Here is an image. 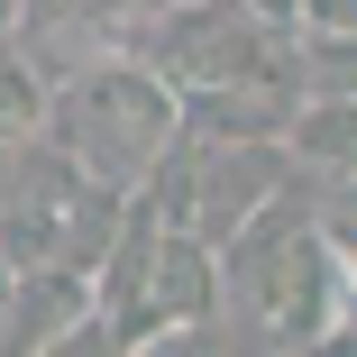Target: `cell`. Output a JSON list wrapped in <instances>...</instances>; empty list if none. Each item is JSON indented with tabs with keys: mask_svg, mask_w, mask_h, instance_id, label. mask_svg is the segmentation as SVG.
<instances>
[{
	"mask_svg": "<svg viewBox=\"0 0 357 357\" xmlns=\"http://www.w3.org/2000/svg\"><path fill=\"white\" fill-rule=\"evenodd\" d=\"M303 28H357V0H303Z\"/></svg>",
	"mask_w": 357,
	"mask_h": 357,
	"instance_id": "8fae6325",
	"label": "cell"
},
{
	"mask_svg": "<svg viewBox=\"0 0 357 357\" xmlns=\"http://www.w3.org/2000/svg\"><path fill=\"white\" fill-rule=\"evenodd\" d=\"M46 101H55V74H46L19 37H0V147L46 137Z\"/></svg>",
	"mask_w": 357,
	"mask_h": 357,
	"instance_id": "8992f818",
	"label": "cell"
},
{
	"mask_svg": "<svg viewBox=\"0 0 357 357\" xmlns=\"http://www.w3.org/2000/svg\"><path fill=\"white\" fill-rule=\"evenodd\" d=\"M312 229H321V248L339 257L348 294H357V174L348 183H312Z\"/></svg>",
	"mask_w": 357,
	"mask_h": 357,
	"instance_id": "52a82bcc",
	"label": "cell"
},
{
	"mask_svg": "<svg viewBox=\"0 0 357 357\" xmlns=\"http://www.w3.org/2000/svg\"><path fill=\"white\" fill-rule=\"evenodd\" d=\"M174 0H74V28L83 37H101V46H128L147 19H165Z\"/></svg>",
	"mask_w": 357,
	"mask_h": 357,
	"instance_id": "9c48e42d",
	"label": "cell"
},
{
	"mask_svg": "<svg viewBox=\"0 0 357 357\" xmlns=\"http://www.w3.org/2000/svg\"><path fill=\"white\" fill-rule=\"evenodd\" d=\"M339 303H348V275H339V257H330L321 229H312L294 257H284V275H275L257 330H266V348H321L330 321H339Z\"/></svg>",
	"mask_w": 357,
	"mask_h": 357,
	"instance_id": "7a4b0ae2",
	"label": "cell"
},
{
	"mask_svg": "<svg viewBox=\"0 0 357 357\" xmlns=\"http://www.w3.org/2000/svg\"><path fill=\"white\" fill-rule=\"evenodd\" d=\"M10 28H19V0H0V37H10Z\"/></svg>",
	"mask_w": 357,
	"mask_h": 357,
	"instance_id": "5bb4252c",
	"label": "cell"
},
{
	"mask_svg": "<svg viewBox=\"0 0 357 357\" xmlns=\"http://www.w3.org/2000/svg\"><path fill=\"white\" fill-rule=\"evenodd\" d=\"M46 28H74V0H19V28L10 37H46Z\"/></svg>",
	"mask_w": 357,
	"mask_h": 357,
	"instance_id": "30bf717a",
	"label": "cell"
},
{
	"mask_svg": "<svg viewBox=\"0 0 357 357\" xmlns=\"http://www.w3.org/2000/svg\"><path fill=\"white\" fill-rule=\"evenodd\" d=\"M257 19H275V28H303V0H248Z\"/></svg>",
	"mask_w": 357,
	"mask_h": 357,
	"instance_id": "7c38bea8",
	"label": "cell"
},
{
	"mask_svg": "<svg viewBox=\"0 0 357 357\" xmlns=\"http://www.w3.org/2000/svg\"><path fill=\"white\" fill-rule=\"evenodd\" d=\"M284 119H294V92H275V83H192L183 92L192 137H284Z\"/></svg>",
	"mask_w": 357,
	"mask_h": 357,
	"instance_id": "5b68a950",
	"label": "cell"
},
{
	"mask_svg": "<svg viewBox=\"0 0 357 357\" xmlns=\"http://www.w3.org/2000/svg\"><path fill=\"white\" fill-rule=\"evenodd\" d=\"M10 174H19V147H0V192H10Z\"/></svg>",
	"mask_w": 357,
	"mask_h": 357,
	"instance_id": "4fadbf2b",
	"label": "cell"
},
{
	"mask_svg": "<svg viewBox=\"0 0 357 357\" xmlns=\"http://www.w3.org/2000/svg\"><path fill=\"white\" fill-rule=\"evenodd\" d=\"M83 312H92V275H83V266H64V257L19 266V275H10V303H0V321H10V348H19V357L55 348Z\"/></svg>",
	"mask_w": 357,
	"mask_h": 357,
	"instance_id": "3957f363",
	"label": "cell"
},
{
	"mask_svg": "<svg viewBox=\"0 0 357 357\" xmlns=\"http://www.w3.org/2000/svg\"><path fill=\"white\" fill-rule=\"evenodd\" d=\"M174 128H183V92L156 74V64H137L128 46L101 55V64H83V74H64L55 101H46V137L83 174L128 183V192L156 174V156L174 147Z\"/></svg>",
	"mask_w": 357,
	"mask_h": 357,
	"instance_id": "6da1fadb",
	"label": "cell"
},
{
	"mask_svg": "<svg viewBox=\"0 0 357 357\" xmlns=\"http://www.w3.org/2000/svg\"><path fill=\"white\" fill-rule=\"evenodd\" d=\"M303 92H357V28H303Z\"/></svg>",
	"mask_w": 357,
	"mask_h": 357,
	"instance_id": "ba28073f",
	"label": "cell"
},
{
	"mask_svg": "<svg viewBox=\"0 0 357 357\" xmlns=\"http://www.w3.org/2000/svg\"><path fill=\"white\" fill-rule=\"evenodd\" d=\"M284 156L312 183H348L357 174V92H303L284 119Z\"/></svg>",
	"mask_w": 357,
	"mask_h": 357,
	"instance_id": "277c9868",
	"label": "cell"
},
{
	"mask_svg": "<svg viewBox=\"0 0 357 357\" xmlns=\"http://www.w3.org/2000/svg\"><path fill=\"white\" fill-rule=\"evenodd\" d=\"M0 348H10V321H0Z\"/></svg>",
	"mask_w": 357,
	"mask_h": 357,
	"instance_id": "9a60e30c",
	"label": "cell"
}]
</instances>
